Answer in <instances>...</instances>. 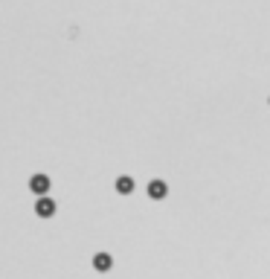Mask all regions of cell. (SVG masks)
<instances>
[{"mask_svg":"<svg viewBox=\"0 0 270 279\" xmlns=\"http://www.w3.org/2000/svg\"><path fill=\"white\" fill-rule=\"evenodd\" d=\"M29 189H32L35 195H47V189H49V178H47V175H35V178L29 181Z\"/></svg>","mask_w":270,"mask_h":279,"instance_id":"6da1fadb","label":"cell"},{"mask_svg":"<svg viewBox=\"0 0 270 279\" xmlns=\"http://www.w3.org/2000/svg\"><path fill=\"white\" fill-rule=\"evenodd\" d=\"M131 189H134V181H131V178H119V181H116V192H122V195H128Z\"/></svg>","mask_w":270,"mask_h":279,"instance_id":"5b68a950","label":"cell"},{"mask_svg":"<svg viewBox=\"0 0 270 279\" xmlns=\"http://www.w3.org/2000/svg\"><path fill=\"white\" fill-rule=\"evenodd\" d=\"M111 265H113V259H111L108 253H96V256H93V268H96V271H111Z\"/></svg>","mask_w":270,"mask_h":279,"instance_id":"277c9868","label":"cell"},{"mask_svg":"<svg viewBox=\"0 0 270 279\" xmlns=\"http://www.w3.org/2000/svg\"><path fill=\"white\" fill-rule=\"evenodd\" d=\"M35 213H38L41 218H49V215L55 213V201H49V198H41V201L35 204Z\"/></svg>","mask_w":270,"mask_h":279,"instance_id":"7a4b0ae2","label":"cell"},{"mask_svg":"<svg viewBox=\"0 0 270 279\" xmlns=\"http://www.w3.org/2000/svg\"><path fill=\"white\" fill-rule=\"evenodd\" d=\"M166 192H169V189H166L163 181H151V183H148V195H151V198L160 201V198H166Z\"/></svg>","mask_w":270,"mask_h":279,"instance_id":"3957f363","label":"cell"}]
</instances>
